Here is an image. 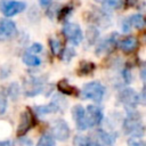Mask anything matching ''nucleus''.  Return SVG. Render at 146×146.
<instances>
[{
    "mask_svg": "<svg viewBox=\"0 0 146 146\" xmlns=\"http://www.w3.org/2000/svg\"><path fill=\"white\" fill-rule=\"evenodd\" d=\"M123 131L127 135H132L133 137H141L144 133V127L141 123V116L138 112L130 110L127 117L123 121Z\"/></svg>",
    "mask_w": 146,
    "mask_h": 146,
    "instance_id": "obj_1",
    "label": "nucleus"
},
{
    "mask_svg": "<svg viewBox=\"0 0 146 146\" xmlns=\"http://www.w3.org/2000/svg\"><path fill=\"white\" fill-rule=\"evenodd\" d=\"M81 95L84 99H91L96 103L102 102L104 95H105V87L97 81H92L89 82L87 84H84Z\"/></svg>",
    "mask_w": 146,
    "mask_h": 146,
    "instance_id": "obj_2",
    "label": "nucleus"
},
{
    "mask_svg": "<svg viewBox=\"0 0 146 146\" xmlns=\"http://www.w3.org/2000/svg\"><path fill=\"white\" fill-rule=\"evenodd\" d=\"M62 32L65 35V38L73 46L80 44L81 41L83 40V33H82L80 26L78 24H75V23H65L63 25Z\"/></svg>",
    "mask_w": 146,
    "mask_h": 146,
    "instance_id": "obj_3",
    "label": "nucleus"
},
{
    "mask_svg": "<svg viewBox=\"0 0 146 146\" xmlns=\"http://www.w3.org/2000/svg\"><path fill=\"white\" fill-rule=\"evenodd\" d=\"M26 8L25 2L17 0H0V11L6 17H13Z\"/></svg>",
    "mask_w": 146,
    "mask_h": 146,
    "instance_id": "obj_4",
    "label": "nucleus"
},
{
    "mask_svg": "<svg viewBox=\"0 0 146 146\" xmlns=\"http://www.w3.org/2000/svg\"><path fill=\"white\" fill-rule=\"evenodd\" d=\"M66 106V100L59 96H55V98L52 99L51 103H49L48 105H40L35 107V112L38 115H46V114H50V113H55L58 112L60 110H63Z\"/></svg>",
    "mask_w": 146,
    "mask_h": 146,
    "instance_id": "obj_5",
    "label": "nucleus"
},
{
    "mask_svg": "<svg viewBox=\"0 0 146 146\" xmlns=\"http://www.w3.org/2000/svg\"><path fill=\"white\" fill-rule=\"evenodd\" d=\"M119 100L130 110H133L139 103V95L131 88H123L119 92Z\"/></svg>",
    "mask_w": 146,
    "mask_h": 146,
    "instance_id": "obj_6",
    "label": "nucleus"
},
{
    "mask_svg": "<svg viewBox=\"0 0 146 146\" xmlns=\"http://www.w3.org/2000/svg\"><path fill=\"white\" fill-rule=\"evenodd\" d=\"M44 90V82L41 78H31L24 83V91L27 97H33L39 95L41 91Z\"/></svg>",
    "mask_w": 146,
    "mask_h": 146,
    "instance_id": "obj_7",
    "label": "nucleus"
},
{
    "mask_svg": "<svg viewBox=\"0 0 146 146\" xmlns=\"http://www.w3.org/2000/svg\"><path fill=\"white\" fill-rule=\"evenodd\" d=\"M70 136V128L64 120H56L51 125V137L57 140H66Z\"/></svg>",
    "mask_w": 146,
    "mask_h": 146,
    "instance_id": "obj_8",
    "label": "nucleus"
},
{
    "mask_svg": "<svg viewBox=\"0 0 146 146\" xmlns=\"http://www.w3.org/2000/svg\"><path fill=\"white\" fill-rule=\"evenodd\" d=\"M33 125H34V115L30 108H26L21 115L19 124L17 127V135L18 136L25 135Z\"/></svg>",
    "mask_w": 146,
    "mask_h": 146,
    "instance_id": "obj_9",
    "label": "nucleus"
},
{
    "mask_svg": "<svg viewBox=\"0 0 146 146\" xmlns=\"http://www.w3.org/2000/svg\"><path fill=\"white\" fill-rule=\"evenodd\" d=\"M17 34L15 23L9 18H2L0 21V41L13 39Z\"/></svg>",
    "mask_w": 146,
    "mask_h": 146,
    "instance_id": "obj_10",
    "label": "nucleus"
},
{
    "mask_svg": "<svg viewBox=\"0 0 146 146\" xmlns=\"http://www.w3.org/2000/svg\"><path fill=\"white\" fill-rule=\"evenodd\" d=\"M144 26H145V19H144V16L140 14L131 15L130 17H127L122 22V31L124 33H128L131 30V27L141 30L144 29Z\"/></svg>",
    "mask_w": 146,
    "mask_h": 146,
    "instance_id": "obj_11",
    "label": "nucleus"
},
{
    "mask_svg": "<svg viewBox=\"0 0 146 146\" xmlns=\"http://www.w3.org/2000/svg\"><path fill=\"white\" fill-rule=\"evenodd\" d=\"M86 120L88 127L98 125L103 120V112L96 105H89L86 110Z\"/></svg>",
    "mask_w": 146,
    "mask_h": 146,
    "instance_id": "obj_12",
    "label": "nucleus"
},
{
    "mask_svg": "<svg viewBox=\"0 0 146 146\" xmlns=\"http://www.w3.org/2000/svg\"><path fill=\"white\" fill-rule=\"evenodd\" d=\"M116 43H117V33H112L106 39H104L103 41H100V43L97 46V48H96V55L99 56L102 54L110 52L114 48V46H116Z\"/></svg>",
    "mask_w": 146,
    "mask_h": 146,
    "instance_id": "obj_13",
    "label": "nucleus"
},
{
    "mask_svg": "<svg viewBox=\"0 0 146 146\" xmlns=\"http://www.w3.org/2000/svg\"><path fill=\"white\" fill-rule=\"evenodd\" d=\"M72 116L75 121V124H76V128L82 131V130H86L88 128V124H87V120H86V110L81 106V105H75L72 110Z\"/></svg>",
    "mask_w": 146,
    "mask_h": 146,
    "instance_id": "obj_14",
    "label": "nucleus"
},
{
    "mask_svg": "<svg viewBox=\"0 0 146 146\" xmlns=\"http://www.w3.org/2000/svg\"><path fill=\"white\" fill-rule=\"evenodd\" d=\"M116 46L119 47V49H121L123 52L125 54H130L132 52L133 50L137 49L138 47V39L133 35H130V36H125L124 39L117 41Z\"/></svg>",
    "mask_w": 146,
    "mask_h": 146,
    "instance_id": "obj_15",
    "label": "nucleus"
},
{
    "mask_svg": "<svg viewBox=\"0 0 146 146\" xmlns=\"http://www.w3.org/2000/svg\"><path fill=\"white\" fill-rule=\"evenodd\" d=\"M57 89H58L62 94H64V95H70V96L73 95V96H76V95L79 94V90H78L75 87L71 86L67 80H60V81L57 83Z\"/></svg>",
    "mask_w": 146,
    "mask_h": 146,
    "instance_id": "obj_16",
    "label": "nucleus"
},
{
    "mask_svg": "<svg viewBox=\"0 0 146 146\" xmlns=\"http://www.w3.org/2000/svg\"><path fill=\"white\" fill-rule=\"evenodd\" d=\"M96 68V65L92 62H80L78 67V74L79 75H88L92 73Z\"/></svg>",
    "mask_w": 146,
    "mask_h": 146,
    "instance_id": "obj_17",
    "label": "nucleus"
},
{
    "mask_svg": "<svg viewBox=\"0 0 146 146\" xmlns=\"http://www.w3.org/2000/svg\"><path fill=\"white\" fill-rule=\"evenodd\" d=\"M23 63L27 66H32V67H35V66H39L41 64V60L38 56L35 55H32V54H25L23 56Z\"/></svg>",
    "mask_w": 146,
    "mask_h": 146,
    "instance_id": "obj_18",
    "label": "nucleus"
},
{
    "mask_svg": "<svg viewBox=\"0 0 146 146\" xmlns=\"http://www.w3.org/2000/svg\"><path fill=\"white\" fill-rule=\"evenodd\" d=\"M49 44H50V49H51V52L56 56H59L62 50H63V46H62V42L58 40V39H50L49 40Z\"/></svg>",
    "mask_w": 146,
    "mask_h": 146,
    "instance_id": "obj_19",
    "label": "nucleus"
},
{
    "mask_svg": "<svg viewBox=\"0 0 146 146\" xmlns=\"http://www.w3.org/2000/svg\"><path fill=\"white\" fill-rule=\"evenodd\" d=\"M36 146H56V144H55V139L51 137V135L44 133L40 137Z\"/></svg>",
    "mask_w": 146,
    "mask_h": 146,
    "instance_id": "obj_20",
    "label": "nucleus"
},
{
    "mask_svg": "<svg viewBox=\"0 0 146 146\" xmlns=\"http://www.w3.org/2000/svg\"><path fill=\"white\" fill-rule=\"evenodd\" d=\"M99 36V31L95 27V26H90L88 30H87V39H88V43L92 44L95 43V41L98 39Z\"/></svg>",
    "mask_w": 146,
    "mask_h": 146,
    "instance_id": "obj_21",
    "label": "nucleus"
},
{
    "mask_svg": "<svg viewBox=\"0 0 146 146\" xmlns=\"http://www.w3.org/2000/svg\"><path fill=\"white\" fill-rule=\"evenodd\" d=\"M60 58H62V60H64V62H66V63H68L74 56H75V51H74V49L73 48H64L63 50H62V52H60Z\"/></svg>",
    "mask_w": 146,
    "mask_h": 146,
    "instance_id": "obj_22",
    "label": "nucleus"
},
{
    "mask_svg": "<svg viewBox=\"0 0 146 146\" xmlns=\"http://www.w3.org/2000/svg\"><path fill=\"white\" fill-rule=\"evenodd\" d=\"M72 11H73V7L71 5H67V6H65V7H63V8L59 9L58 15H57V18L59 21H64V19H66L70 16V14Z\"/></svg>",
    "mask_w": 146,
    "mask_h": 146,
    "instance_id": "obj_23",
    "label": "nucleus"
},
{
    "mask_svg": "<svg viewBox=\"0 0 146 146\" xmlns=\"http://www.w3.org/2000/svg\"><path fill=\"white\" fill-rule=\"evenodd\" d=\"M74 144H75L76 146H92L91 139H90L89 137H87V136H81V135L75 136V138H74Z\"/></svg>",
    "mask_w": 146,
    "mask_h": 146,
    "instance_id": "obj_24",
    "label": "nucleus"
},
{
    "mask_svg": "<svg viewBox=\"0 0 146 146\" xmlns=\"http://www.w3.org/2000/svg\"><path fill=\"white\" fill-rule=\"evenodd\" d=\"M102 3L104 10H113L120 6V0H103Z\"/></svg>",
    "mask_w": 146,
    "mask_h": 146,
    "instance_id": "obj_25",
    "label": "nucleus"
},
{
    "mask_svg": "<svg viewBox=\"0 0 146 146\" xmlns=\"http://www.w3.org/2000/svg\"><path fill=\"white\" fill-rule=\"evenodd\" d=\"M8 95L11 99H16L19 95V86L16 82H13L8 87Z\"/></svg>",
    "mask_w": 146,
    "mask_h": 146,
    "instance_id": "obj_26",
    "label": "nucleus"
},
{
    "mask_svg": "<svg viewBox=\"0 0 146 146\" xmlns=\"http://www.w3.org/2000/svg\"><path fill=\"white\" fill-rule=\"evenodd\" d=\"M6 108H7V98L2 92H0V115H2L6 112Z\"/></svg>",
    "mask_w": 146,
    "mask_h": 146,
    "instance_id": "obj_27",
    "label": "nucleus"
},
{
    "mask_svg": "<svg viewBox=\"0 0 146 146\" xmlns=\"http://www.w3.org/2000/svg\"><path fill=\"white\" fill-rule=\"evenodd\" d=\"M122 76H123L125 83H130V81H131V73H130L129 68H124L122 71Z\"/></svg>",
    "mask_w": 146,
    "mask_h": 146,
    "instance_id": "obj_28",
    "label": "nucleus"
},
{
    "mask_svg": "<svg viewBox=\"0 0 146 146\" xmlns=\"http://www.w3.org/2000/svg\"><path fill=\"white\" fill-rule=\"evenodd\" d=\"M42 50V44L41 43H33L31 47H30V51L31 52H34V54H38Z\"/></svg>",
    "mask_w": 146,
    "mask_h": 146,
    "instance_id": "obj_29",
    "label": "nucleus"
},
{
    "mask_svg": "<svg viewBox=\"0 0 146 146\" xmlns=\"http://www.w3.org/2000/svg\"><path fill=\"white\" fill-rule=\"evenodd\" d=\"M129 145L130 146H145L144 141H141L139 139H130L129 140Z\"/></svg>",
    "mask_w": 146,
    "mask_h": 146,
    "instance_id": "obj_30",
    "label": "nucleus"
},
{
    "mask_svg": "<svg viewBox=\"0 0 146 146\" xmlns=\"http://www.w3.org/2000/svg\"><path fill=\"white\" fill-rule=\"evenodd\" d=\"M140 0H125V6L127 7H135L139 3Z\"/></svg>",
    "mask_w": 146,
    "mask_h": 146,
    "instance_id": "obj_31",
    "label": "nucleus"
},
{
    "mask_svg": "<svg viewBox=\"0 0 146 146\" xmlns=\"http://www.w3.org/2000/svg\"><path fill=\"white\" fill-rule=\"evenodd\" d=\"M19 143H21L22 145H25V146H31V145H32L31 140H30V139H26V138H21V139H19Z\"/></svg>",
    "mask_w": 146,
    "mask_h": 146,
    "instance_id": "obj_32",
    "label": "nucleus"
},
{
    "mask_svg": "<svg viewBox=\"0 0 146 146\" xmlns=\"http://www.w3.org/2000/svg\"><path fill=\"white\" fill-rule=\"evenodd\" d=\"M40 1V5L42 6V7H48L50 3H51V0H39Z\"/></svg>",
    "mask_w": 146,
    "mask_h": 146,
    "instance_id": "obj_33",
    "label": "nucleus"
},
{
    "mask_svg": "<svg viewBox=\"0 0 146 146\" xmlns=\"http://www.w3.org/2000/svg\"><path fill=\"white\" fill-rule=\"evenodd\" d=\"M0 146H13V144L10 140H3V141H0Z\"/></svg>",
    "mask_w": 146,
    "mask_h": 146,
    "instance_id": "obj_34",
    "label": "nucleus"
},
{
    "mask_svg": "<svg viewBox=\"0 0 146 146\" xmlns=\"http://www.w3.org/2000/svg\"><path fill=\"white\" fill-rule=\"evenodd\" d=\"M140 75H141V79H143V81L145 80V65L143 64L141 65V67H140Z\"/></svg>",
    "mask_w": 146,
    "mask_h": 146,
    "instance_id": "obj_35",
    "label": "nucleus"
},
{
    "mask_svg": "<svg viewBox=\"0 0 146 146\" xmlns=\"http://www.w3.org/2000/svg\"><path fill=\"white\" fill-rule=\"evenodd\" d=\"M97 1H99V0H97Z\"/></svg>",
    "mask_w": 146,
    "mask_h": 146,
    "instance_id": "obj_36",
    "label": "nucleus"
}]
</instances>
